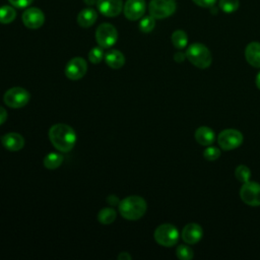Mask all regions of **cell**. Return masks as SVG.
I'll list each match as a JSON object with an SVG mask.
<instances>
[{
	"mask_svg": "<svg viewBox=\"0 0 260 260\" xmlns=\"http://www.w3.org/2000/svg\"><path fill=\"white\" fill-rule=\"evenodd\" d=\"M49 138L56 149L62 152H68L74 147L77 136L72 127L58 123L50 128Z\"/></svg>",
	"mask_w": 260,
	"mask_h": 260,
	"instance_id": "cell-1",
	"label": "cell"
},
{
	"mask_svg": "<svg viewBox=\"0 0 260 260\" xmlns=\"http://www.w3.org/2000/svg\"><path fill=\"white\" fill-rule=\"evenodd\" d=\"M120 214L128 220H137L144 215L147 209L146 201L137 195H131L118 204Z\"/></svg>",
	"mask_w": 260,
	"mask_h": 260,
	"instance_id": "cell-2",
	"label": "cell"
},
{
	"mask_svg": "<svg viewBox=\"0 0 260 260\" xmlns=\"http://www.w3.org/2000/svg\"><path fill=\"white\" fill-rule=\"evenodd\" d=\"M185 54L189 62L197 68L205 69L212 63V55L209 49L201 43L191 44Z\"/></svg>",
	"mask_w": 260,
	"mask_h": 260,
	"instance_id": "cell-3",
	"label": "cell"
},
{
	"mask_svg": "<svg viewBox=\"0 0 260 260\" xmlns=\"http://www.w3.org/2000/svg\"><path fill=\"white\" fill-rule=\"evenodd\" d=\"M153 237L158 245L173 247L178 243L180 235L175 225L171 223H162L155 229Z\"/></svg>",
	"mask_w": 260,
	"mask_h": 260,
	"instance_id": "cell-4",
	"label": "cell"
},
{
	"mask_svg": "<svg viewBox=\"0 0 260 260\" xmlns=\"http://www.w3.org/2000/svg\"><path fill=\"white\" fill-rule=\"evenodd\" d=\"M30 99L29 92L19 86L11 87L7 89L3 95V102L6 106L13 108V109H19L24 107Z\"/></svg>",
	"mask_w": 260,
	"mask_h": 260,
	"instance_id": "cell-5",
	"label": "cell"
},
{
	"mask_svg": "<svg viewBox=\"0 0 260 260\" xmlns=\"http://www.w3.org/2000/svg\"><path fill=\"white\" fill-rule=\"evenodd\" d=\"M244 140L243 134L233 128L223 129L217 136V142L221 149L223 150H232L239 147Z\"/></svg>",
	"mask_w": 260,
	"mask_h": 260,
	"instance_id": "cell-6",
	"label": "cell"
},
{
	"mask_svg": "<svg viewBox=\"0 0 260 260\" xmlns=\"http://www.w3.org/2000/svg\"><path fill=\"white\" fill-rule=\"evenodd\" d=\"M177 4L175 0H151L148 5V10L151 16L155 19H162L175 13Z\"/></svg>",
	"mask_w": 260,
	"mask_h": 260,
	"instance_id": "cell-7",
	"label": "cell"
},
{
	"mask_svg": "<svg viewBox=\"0 0 260 260\" xmlns=\"http://www.w3.org/2000/svg\"><path fill=\"white\" fill-rule=\"evenodd\" d=\"M95 40L100 47L110 48L114 46L118 40V31L111 23H102L95 30Z\"/></svg>",
	"mask_w": 260,
	"mask_h": 260,
	"instance_id": "cell-8",
	"label": "cell"
},
{
	"mask_svg": "<svg viewBox=\"0 0 260 260\" xmlns=\"http://www.w3.org/2000/svg\"><path fill=\"white\" fill-rule=\"evenodd\" d=\"M240 197L247 205L260 206V184L252 181L243 183L240 190Z\"/></svg>",
	"mask_w": 260,
	"mask_h": 260,
	"instance_id": "cell-9",
	"label": "cell"
},
{
	"mask_svg": "<svg viewBox=\"0 0 260 260\" xmlns=\"http://www.w3.org/2000/svg\"><path fill=\"white\" fill-rule=\"evenodd\" d=\"M87 71L86 61L81 57H74L68 61L65 67V75L71 80L82 78Z\"/></svg>",
	"mask_w": 260,
	"mask_h": 260,
	"instance_id": "cell-10",
	"label": "cell"
},
{
	"mask_svg": "<svg viewBox=\"0 0 260 260\" xmlns=\"http://www.w3.org/2000/svg\"><path fill=\"white\" fill-rule=\"evenodd\" d=\"M23 24L30 29L40 28L45 22V14L37 7H29L22 13Z\"/></svg>",
	"mask_w": 260,
	"mask_h": 260,
	"instance_id": "cell-11",
	"label": "cell"
},
{
	"mask_svg": "<svg viewBox=\"0 0 260 260\" xmlns=\"http://www.w3.org/2000/svg\"><path fill=\"white\" fill-rule=\"evenodd\" d=\"M145 0H127L123 6V12L127 19L138 20L145 12Z\"/></svg>",
	"mask_w": 260,
	"mask_h": 260,
	"instance_id": "cell-12",
	"label": "cell"
},
{
	"mask_svg": "<svg viewBox=\"0 0 260 260\" xmlns=\"http://www.w3.org/2000/svg\"><path fill=\"white\" fill-rule=\"evenodd\" d=\"M95 5L99 11L108 17H115L119 15L124 6L122 0H98Z\"/></svg>",
	"mask_w": 260,
	"mask_h": 260,
	"instance_id": "cell-13",
	"label": "cell"
},
{
	"mask_svg": "<svg viewBox=\"0 0 260 260\" xmlns=\"http://www.w3.org/2000/svg\"><path fill=\"white\" fill-rule=\"evenodd\" d=\"M181 236L186 244L194 245L201 240L203 236V230L198 223L190 222L183 228Z\"/></svg>",
	"mask_w": 260,
	"mask_h": 260,
	"instance_id": "cell-14",
	"label": "cell"
},
{
	"mask_svg": "<svg viewBox=\"0 0 260 260\" xmlns=\"http://www.w3.org/2000/svg\"><path fill=\"white\" fill-rule=\"evenodd\" d=\"M1 143L6 149L10 151H17L24 146V139L16 132H9L1 137Z\"/></svg>",
	"mask_w": 260,
	"mask_h": 260,
	"instance_id": "cell-15",
	"label": "cell"
},
{
	"mask_svg": "<svg viewBox=\"0 0 260 260\" xmlns=\"http://www.w3.org/2000/svg\"><path fill=\"white\" fill-rule=\"evenodd\" d=\"M245 57L247 62L256 68H260V43L251 42L245 49Z\"/></svg>",
	"mask_w": 260,
	"mask_h": 260,
	"instance_id": "cell-16",
	"label": "cell"
},
{
	"mask_svg": "<svg viewBox=\"0 0 260 260\" xmlns=\"http://www.w3.org/2000/svg\"><path fill=\"white\" fill-rule=\"evenodd\" d=\"M194 138L200 145L208 146L214 142L215 134L211 128L207 126H201L195 130Z\"/></svg>",
	"mask_w": 260,
	"mask_h": 260,
	"instance_id": "cell-17",
	"label": "cell"
},
{
	"mask_svg": "<svg viewBox=\"0 0 260 260\" xmlns=\"http://www.w3.org/2000/svg\"><path fill=\"white\" fill-rule=\"evenodd\" d=\"M96 18H98V14L94 9L84 8L78 13L76 21L79 26L86 28V27L91 26L95 22Z\"/></svg>",
	"mask_w": 260,
	"mask_h": 260,
	"instance_id": "cell-18",
	"label": "cell"
},
{
	"mask_svg": "<svg viewBox=\"0 0 260 260\" xmlns=\"http://www.w3.org/2000/svg\"><path fill=\"white\" fill-rule=\"evenodd\" d=\"M107 65L113 69H119L125 64V57L122 52L118 50H110L105 55Z\"/></svg>",
	"mask_w": 260,
	"mask_h": 260,
	"instance_id": "cell-19",
	"label": "cell"
},
{
	"mask_svg": "<svg viewBox=\"0 0 260 260\" xmlns=\"http://www.w3.org/2000/svg\"><path fill=\"white\" fill-rule=\"evenodd\" d=\"M63 161V156L62 154L58 152H50L44 157V166L48 170H55L61 166Z\"/></svg>",
	"mask_w": 260,
	"mask_h": 260,
	"instance_id": "cell-20",
	"label": "cell"
},
{
	"mask_svg": "<svg viewBox=\"0 0 260 260\" xmlns=\"http://www.w3.org/2000/svg\"><path fill=\"white\" fill-rule=\"evenodd\" d=\"M172 43L177 49H184L188 44V36L182 29H177L172 34Z\"/></svg>",
	"mask_w": 260,
	"mask_h": 260,
	"instance_id": "cell-21",
	"label": "cell"
},
{
	"mask_svg": "<svg viewBox=\"0 0 260 260\" xmlns=\"http://www.w3.org/2000/svg\"><path fill=\"white\" fill-rule=\"evenodd\" d=\"M16 17V11L12 6L3 5L0 7V23L7 24L12 22Z\"/></svg>",
	"mask_w": 260,
	"mask_h": 260,
	"instance_id": "cell-22",
	"label": "cell"
},
{
	"mask_svg": "<svg viewBox=\"0 0 260 260\" xmlns=\"http://www.w3.org/2000/svg\"><path fill=\"white\" fill-rule=\"evenodd\" d=\"M117 216V212L115 209L111 207H106L100 210L98 214V219L103 224H110L112 223Z\"/></svg>",
	"mask_w": 260,
	"mask_h": 260,
	"instance_id": "cell-23",
	"label": "cell"
},
{
	"mask_svg": "<svg viewBox=\"0 0 260 260\" xmlns=\"http://www.w3.org/2000/svg\"><path fill=\"white\" fill-rule=\"evenodd\" d=\"M235 176H236L237 180L240 181L241 183H246V182L250 181V178H251L250 169L247 166L240 165L235 170Z\"/></svg>",
	"mask_w": 260,
	"mask_h": 260,
	"instance_id": "cell-24",
	"label": "cell"
},
{
	"mask_svg": "<svg viewBox=\"0 0 260 260\" xmlns=\"http://www.w3.org/2000/svg\"><path fill=\"white\" fill-rule=\"evenodd\" d=\"M155 26V18L151 15L148 16H144L141 18V20L139 21V29L142 32H150Z\"/></svg>",
	"mask_w": 260,
	"mask_h": 260,
	"instance_id": "cell-25",
	"label": "cell"
},
{
	"mask_svg": "<svg viewBox=\"0 0 260 260\" xmlns=\"http://www.w3.org/2000/svg\"><path fill=\"white\" fill-rule=\"evenodd\" d=\"M239 0H219L218 6L224 13H233L239 8Z\"/></svg>",
	"mask_w": 260,
	"mask_h": 260,
	"instance_id": "cell-26",
	"label": "cell"
},
{
	"mask_svg": "<svg viewBox=\"0 0 260 260\" xmlns=\"http://www.w3.org/2000/svg\"><path fill=\"white\" fill-rule=\"evenodd\" d=\"M176 255L181 260H190L193 258V250L187 245H179L176 250Z\"/></svg>",
	"mask_w": 260,
	"mask_h": 260,
	"instance_id": "cell-27",
	"label": "cell"
},
{
	"mask_svg": "<svg viewBox=\"0 0 260 260\" xmlns=\"http://www.w3.org/2000/svg\"><path fill=\"white\" fill-rule=\"evenodd\" d=\"M104 58V51L102 47H94L88 52V59L92 64H99Z\"/></svg>",
	"mask_w": 260,
	"mask_h": 260,
	"instance_id": "cell-28",
	"label": "cell"
},
{
	"mask_svg": "<svg viewBox=\"0 0 260 260\" xmlns=\"http://www.w3.org/2000/svg\"><path fill=\"white\" fill-rule=\"evenodd\" d=\"M203 156L206 160H209V161L215 160L220 156V150L218 147L208 145L203 151Z\"/></svg>",
	"mask_w": 260,
	"mask_h": 260,
	"instance_id": "cell-29",
	"label": "cell"
},
{
	"mask_svg": "<svg viewBox=\"0 0 260 260\" xmlns=\"http://www.w3.org/2000/svg\"><path fill=\"white\" fill-rule=\"evenodd\" d=\"M9 3L16 8H25L27 7L29 4H31V2L34 0H8Z\"/></svg>",
	"mask_w": 260,
	"mask_h": 260,
	"instance_id": "cell-30",
	"label": "cell"
},
{
	"mask_svg": "<svg viewBox=\"0 0 260 260\" xmlns=\"http://www.w3.org/2000/svg\"><path fill=\"white\" fill-rule=\"evenodd\" d=\"M197 6L203 7V8H209L213 7L216 3V0H192Z\"/></svg>",
	"mask_w": 260,
	"mask_h": 260,
	"instance_id": "cell-31",
	"label": "cell"
},
{
	"mask_svg": "<svg viewBox=\"0 0 260 260\" xmlns=\"http://www.w3.org/2000/svg\"><path fill=\"white\" fill-rule=\"evenodd\" d=\"M185 58H186V54H184V53H182V52H177V53L174 55V60H175L176 62H178V63L183 62V61L185 60Z\"/></svg>",
	"mask_w": 260,
	"mask_h": 260,
	"instance_id": "cell-32",
	"label": "cell"
},
{
	"mask_svg": "<svg viewBox=\"0 0 260 260\" xmlns=\"http://www.w3.org/2000/svg\"><path fill=\"white\" fill-rule=\"evenodd\" d=\"M7 119V112L6 110L0 106V125H2Z\"/></svg>",
	"mask_w": 260,
	"mask_h": 260,
	"instance_id": "cell-33",
	"label": "cell"
},
{
	"mask_svg": "<svg viewBox=\"0 0 260 260\" xmlns=\"http://www.w3.org/2000/svg\"><path fill=\"white\" fill-rule=\"evenodd\" d=\"M107 201L112 204V205H116V204H119V199L115 196V195H110L108 198H107Z\"/></svg>",
	"mask_w": 260,
	"mask_h": 260,
	"instance_id": "cell-34",
	"label": "cell"
},
{
	"mask_svg": "<svg viewBox=\"0 0 260 260\" xmlns=\"http://www.w3.org/2000/svg\"><path fill=\"white\" fill-rule=\"evenodd\" d=\"M118 259H120V260H130L131 259V256L127 253V252H122V253H120L119 255H118V257H117Z\"/></svg>",
	"mask_w": 260,
	"mask_h": 260,
	"instance_id": "cell-35",
	"label": "cell"
},
{
	"mask_svg": "<svg viewBox=\"0 0 260 260\" xmlns=\"http://www.w3.org/2000/svg\"><path fill=\"white\" fill-rule=\"evenodd\" d=\"M83 1H84L85 4H87L89 6H91L93 4H96V2H98V0H83Z\"/></svg>",
	"mask_w": 260,
	"mask_h": 260,
	"instance_id": "cell-36",
	"label": "cell"
},
{
	"mask_svg": "<svg viewBox=\"0 0 260 260\" xmlns=\"http://www.w3.org/2000/svg\"><path fill=\"white\" fill-rule=\"evenodd\" d=\"M256 86L258 87V89H260V71L258 72V74L256 76Z\"/></svg>",
	"mask_w": 260,
	"mask_h": 260,
	"instance_id": "cell-37",
	"label": "cell"
}]
</instances>
